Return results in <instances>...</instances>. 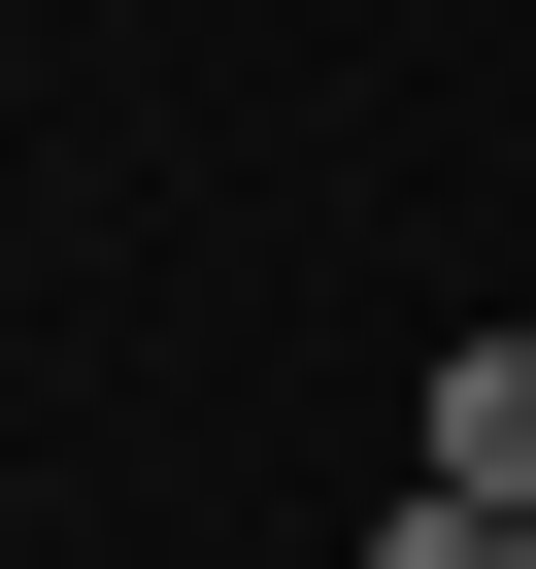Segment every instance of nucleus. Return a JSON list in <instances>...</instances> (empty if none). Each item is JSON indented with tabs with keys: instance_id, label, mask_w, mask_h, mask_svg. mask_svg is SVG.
<instances>
[{
	"instance_id": "obj_2",
	"label": "nucleus",
	"mask_w": 536,
	"mask_h": 569,
	"mask_svg": "<svg viewBox=\"0 0 536 569\" xmlns=\"http://www.w3.org/2000/svg\"><path fill=\"white\" fill-rule=\"evenodd\" d=\"M369 569H536V502H436V469H403V502H369Z\"/></svg>"
},
{
	"instance_id": "obj_1",
	"label": "nucleus",
	"mask_w": 536,
	"mask_h": 569,
	"mask_svg": "<svg viewBox=\"0 0 536 569\" xmlns=\"http://www.w3.org/2000/svg\"><path fill=\"white\" fill-rule=\"evenodd\" d=\"M403 469H436V502H536V336H436V402H403Z\"/></svg>"
}]
</instances>
